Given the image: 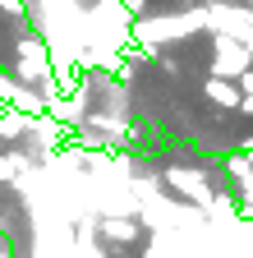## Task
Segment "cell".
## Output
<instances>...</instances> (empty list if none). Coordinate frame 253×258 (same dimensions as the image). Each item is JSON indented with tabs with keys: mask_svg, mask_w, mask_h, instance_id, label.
Masks as SVG:
<instances>
[{
	"mask_svg": "<svg viewBox=\"0 0 253 258\" xmlns=\"http://www.w3.org/2000/svg\"><path fill=\"white\" fill-rule=\"evenodd\" d=\"M207 70H212L216 79H239V74H248V70H253L248 42L226 37V32H212V64H207Z\"/></svg>",
	"mask_w": 253,
	"mask_h": 258,
	"instance_id": "cell-1",
	"label": "cell"
},
{
	"mask_svg": "<svg viewBox=\"0 0 253 258\" xmlns=\"http://www.w3.org/2000/svg\"><path fill=\"white\" fill-rule=\"evenodd\" d=\"M203 97H207V106H212L216 115H235V111H239V83H235V79L207 74V79H203Z\"/></svg>",
	"mask_w": 253,
	"mask_h": 258,
	"instance_id": "cell-2",
	"label": "cell"
},
{
	"mask_svg": "<svg viewBox=\"0 0 253 258\" xmlns=\"http://www.w3.org/2000/svg\"><path fill=\"white\" fill-rule=\"evenodd\" d=\"M230 5H244V0H230Z\"/></svg>",
	"mask_w": 253,
	"mask_h": 258,
	"instance_id": "cell-3",
	"label": "cell"
}]
</instances>
